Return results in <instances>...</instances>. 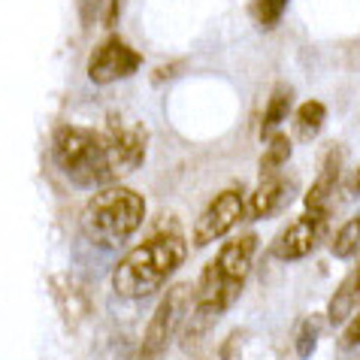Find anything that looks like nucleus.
<instances>
[{"label": "nucleus", "mask_w": 360, "mask_h": 360, "mask_svg": "<svg viewBox=\"0 0 360 360\" xmlns=\"http://www.w3.org/2000/svg\"><path fill=\"white\" fill-rule=\"evenodd\" d=\"M185 255L188 245L179 233H155L143 245H136L127 257H122V264L115 266L112 276L115 294L124 300L152 297L185 264Z\"/></svg>", "instance_id": "obj_1"}, {"label": "nucleus", "mask_w": 360, "mask_h": 360, "mask_svg": "<svg viewBox=\"0 0 360 360\" xmlns=\"http://www.w3.org/2000/svg\"><path fill=\"white\" fill-rule=\"evenodd\" d=\"M255 252H257L255 233H239L218 252L215 261L200 273L197 303H194L200 315H221L239 297L248 269L255 264Z\"/></svg>", "instance_id": "obj_2"}, {"label": "nucleus", "mask_w": 360, "mask_h": 360, "mask_svg": "<svg viewBox=\"0 0 360 360\" xmlns=\"http://www.w3.org/2000/svg\"><path fill=\"white\" fill-rule=\"evenodd\" d=\"M146 218V200L134 188L124 185H103L88 200L82 227L91 243L112 248L127 243Z\"/></svg>", "instance_id": "obj_3"}, {"label": "nucleus", "mask_w": 360, "mask_h": 360, "mask_svg": "<svg viewBox=\"0 0 360 360\" xmlns=\"http://www.w3.org/2000/svg\"><path fill=\"white\" fill-rule=\"evenodd\" d=\"M55 161L79 188H103L118 179L109 136L88 127H61L55 134Z\"/></svg>", "instance_id": "obj_4"}, {"label": "nucleus", "mask_w": 360, "mask_h": 360, "mask_svg": "<svg viewBox=\"0 0 360 360\" xmlns=\"http://www.w3.org/2000/svg\"><path fill=\"white\" fill-rule=\"evenodd\" d=\"M191 300H194V288L191 285H176V288H169V291L164 294L161 306L155 309L152 321H148V327H146L143 348H139L146 360H152V357L167 352V345L173 342L179 327L185 324V315H188Z\"/></svg>", "instance_id": "obj_5"}, {"label": "nucleus", "mask_w": 360, "mask_h": 360, "mask_svg": "<svg viewBox=\"0 0 360 360\" xmlns=\"http://www.w3.org/2000/svg\"><path fill=\"white\" fill-rule=\"evenodd\" d=\"M245 218V200H243V188H224L212 203H209L200 218L194 221V245L206 248L209 243L221 239L230 233V227H236Z\"/></svg>", "instance_id": "obj_6"}, {"label": "nucleus", "mask_w": 360, "mask_h": 360, "mask_svg": "<svg viewBox=\"0 0 360 360\" xmlns=\"http://www.w3.org/2000/svg\"><path fill=\"white\" fill-rule=\"evenodd\" d=\"M139 64H143V55L134 46H127L122 37H106L88 58V79L94 85H112L134 76Z\"/></svg>", "instance_id": "obj_7"}, {"label": "nucleus", "mask_w": 360, "mask_h": 360, "mask_svg": "<svg viewBox=\"0 0 360 360\" xmlns=\"http://www.w3.org/2000/svg\"><path fill=\"white\" fill-rule=\"evenodd\" d=\"M327 224H330L327 209H306L303 218L294 221L273 243V257H278V261H303L306 255H312L321 245Z\"/></svg>", "instance_id": "obj_8"}, {"label": "nucleus", "mask_w": 360, "mask_h": 360, "mask_svg": "<svg viewBox=\"0 0 360 360\" xmlns=\"http://www.w3.org/2000/svg\"><path fill=\"white\" fill-rule=\"evenodd\" d=\"M291 197H294V182L291 179H282L278 173L264 176V182L255 188V194L248 197V203H245V218H252V221H264V218L282 212V209L291 203Z\"/></svg>", "instance_id": "obj_9"}, {"label": "nucleus", "mask_w": 360, "mask_h": 360, "mask_svg": "<svg viewBox=\"0 0 360 360\" xmlns=\"http://www.w3.org/2000/svg\"><path fill=\"white\" fill-rule=\"evenodd\" d=\"M109 136V152H112V164L118 169V176L127 169H136L146 158V134L139 127L131 124H115Z\"/></svg>", "instance_id": "obj_10"}, {"label": "nucleus", "mask_w": 360, "mask_h": 360, "mask_svg": "<svg viewBox=\"0 0 360 360\" xmlns=\"http://www.w3.org/2000/svg\"><path fill=\"white\" fill-rule=\"evenodd\" d=\"M339 152L333 148L330 155H324V167H321V173H318L315 179V185L306 191V209H327V200L330 194H333V188L339 182Z\"/></svg>", "instance_id": "obj_11"}, {"label": "nucleus", "mask_w": 360, "mask_h": 360, "mask_svg": "<svg viewBox=\"0 0 360 360\" xmlns=\"http://www.w3.org/2000/svg\"><path fill=\"white\" fill-rule=\"evenodd\" d=\"M360 300V257H357V264L354 269L345 276V282L336 288V294L333 300H330V306H327V318L333 324H342L348 315H352V306Z\"/></svg>", "instance_id": "obj_12"}, {"label": "nucleus", "mask_w": 360, "mask_h": 360, "mask_svg": "<svg viewBox=\"0 0 360 360\" xmlns=\"http://www.w3.org/2000/svg\"><path fill=\"white\" fill-rule=\"evenodd\" d=\"M324 118H327L324 103H318V100H306V103L297 109V115H294V134L303 139V143H312V139L321 134Z\"/></svg>", "instance_id": "obj_13"}, {"label": "nucleus", "mask_w": 360, "mask_h": 360, "mask_svg": "<svg viewBox=\"0 0 360 360\" xmlns=\"http://www.w3.org/2000/svg\"><path fill=\"white\" fill-rule=\"evenodd\" d=\"M288 112H291V88L278 85L266 103V112H264V122H261V139H269L273 134H278V127H282Z\"/></svg>", "instance_id": "obj_14"}, {"label": "nucleus", "mask_w": 360, "mask_h": 360, "mask_svg": "<svg viewBox=\"0 0 360 360\" xmlns=\"http://www.w3.org/2000/svg\"><path fill=\"white\" fill-rule=\"evenodd\" d=\"M288 158H291V139L278 131V134H273L266 139V152L261 155V173L264 176L278 173V169L288 164Z\"/></svg>", "instance_id": "obj_15"}, {"label": "nucleus", "mask_w": 360, "mask_h": 360, "mask_svg": "<svg viewBox=\"0 0 360 360\" xmlns=\"http://www.w3.org/2000/svg\"><path fill=\"white\" fill-rule=\"evenodd\" d=\"M357 248H360V215L339 227V233L333 239V255L336 257H352Z\"/></svg>", "instance_id": "obj_16"}, {"label": "nucleus", "mask_w": 360, "mask_h": 360, "mask_svg": "<svg viewBox=\"0 0 360 360\" xmlns=\"http://www.w3.org/2000/svg\"><path fill=\"white\" fill-rule=\"evenodd\" d=\"M291 0H255L252 4V18L261 27H276L278 18L285 15V9Z\"/></svg>", "instance_id": "obj_17"}, {"label": "nucleus", "mask_w": 360, "mask_h": 360, "mask_svg": "<svg viewBox=\"0 0 360 360\" xmlns=\"http://www.w3.org/2000/svg\"><path fill=\"white\" fill-rule=\"evenodd\" d=\"M315 342H318V330H315V324L309 321V324H303V330H300V339H297V354L300 357H312V352H315Z\"/></svg>", "instance_id": "obj_18"}, {"label": "nucleus", "mask_w": 360, "mask_h": 360, "mask_svg": "<svg viewBox=\"0 0 360 360\" xmlns=\"http://www.w3.org/2000/svg\"><path fill=\"white\" fill-rule=\"evenodd\" d=\"M342 342L345 345H360V312L352 318V321H348V327H345V333H342Z\"/></svg>", "instance_id": "obj_19"}, {"label": "nucleus", "mask_w": 360, "mask_h": 360, "mask_svg": "<svg viewBox=\"0 0 360 360\" xmlns=\"http://www.w3.org/2000/svg\"><path fill=\"white\" fill-rule=\"evenodd\" d=\"M348 194H352V197H357V194H360V167L354 169L352 182H348Z\"/></svg>", "instance_id": "obj_20"}]
</instances>
